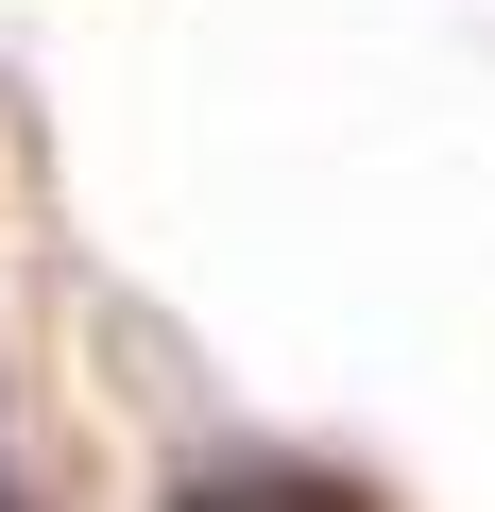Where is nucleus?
<instances>
[{
  "label": "nucleus",
  "mask_w": 495,
  "mask_h": 512,
  "mask_svg": "<svg viewBox=\"0 0 495 512\" xmlns=\"http://www.w3.org/2000/svg\"><path fill=\"white\" fill-rule=\"evenodd\" d=\"M188 512H359V495H325V478H239V495H188Z\"/></svg>",
  "instance_id": "obj_1"
}]
</instances>
